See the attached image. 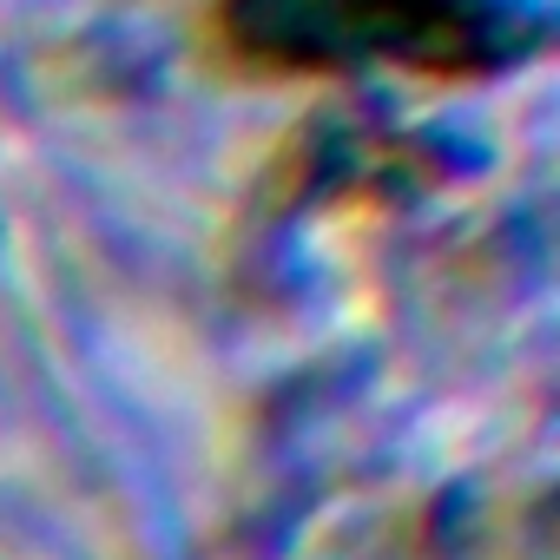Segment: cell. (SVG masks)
I'll return each instance as SVG.
<instances>
[{
    "label": "cell",
    "mask_w": 560,
    "mask_h": 560,
    "mask_svg": "<svg viewBox=\"0 0 560 560\" xmlns=\"http://www.w3.org/2000/svg\"><path fill=\"white\" fill-rule=\"evenodd\" d=\"M494 0H237V40L277 60H429L475 67L501 54Z\"/></svg>",
    "instance_id": "obj_1"
}]
</instances>
